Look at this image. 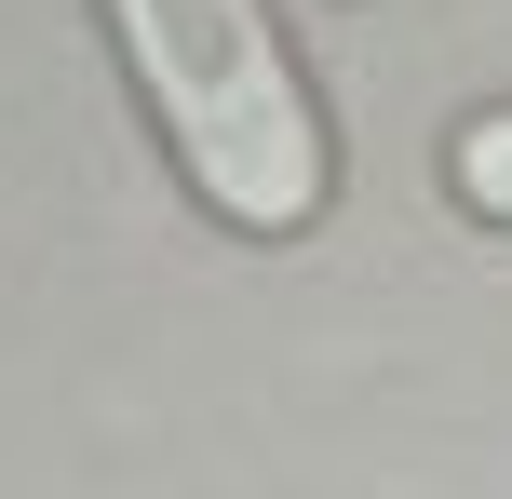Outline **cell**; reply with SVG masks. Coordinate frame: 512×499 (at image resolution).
<instances>
[{"mask_svg":"<svg viewBox=\"0 0 512 499\" xmlns=\"http://www.w3.org/2000/svg\"><path fill=\"white\" fill-rule=\"evenodd\" d=\"M445 176H459L472 216H499V230H512V108H472L459 149H445Z\"/></svg>","mask_w":512,"mask_h":499,"instance_id":"obj_2","label":"cell"},{"mask_svg":"<svg viewBox=\"0 0 512 499\" xmlns=\"http://www.w3.org/2000/svg\"><path fill=\"white\" fill-rule=\"evenodd\" d=\"M108 27H122V54H135V95H149L176 176L203 189L230 230L283 243V230L324 216L337 135H324V108H310L297 54H283L270 0H108Z\"/></svg>","mask_w":512,"mask_h":499,"instance_id":"obj_1","label":"cell"}]
</instances>
